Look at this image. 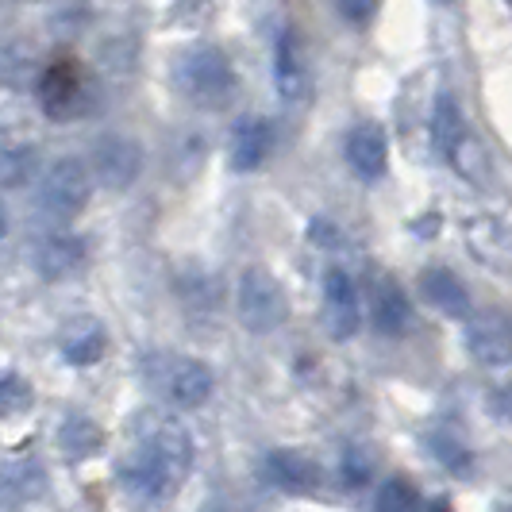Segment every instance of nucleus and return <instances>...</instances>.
<instances>
[{
  "mask_svg": "<svg viewBox=\"0 0 512 512\" xmlns=\"http://www.w3.org/2000/svg\"><path fill=\"white\" fill-rule=\"evenodd\" d=\"M193 470V436L174 412L143 409L131 420L128 443L116 459L120 489L139 509H162L181 493Z\"/></svg>",
  "mask_w": 512,
  "mask_h": 512,
  "instance_id": "f257e3e1",
  "label": "nucleus"
},
{
  "mask_svg": "<svg viewBox=\"0 0 512 512\" xmlns=\"http://www.w3.org/2000/svg\"><path fill=\"white\" fill-rule=\"evenodd\" d=\"M174 89L197 108H224L235 93V66L216 43H193L174 58Z\"/></svg>",
  "mask_w": 512,
  "mask_h": 512,
  "instance_id": "f03ea898",
  "label": "nucleus"
},
{
  "mask_svg": "<svg viewBox=\"0 0 512 512\" xmlns=\"http://www.w3.org/2000/svg\"><path fill=\"white\" fill-rule=\"evenodd\" d=\"M432 143L436 154L466 181L482 185L489 174V154L486 147L474 139V131L466 128V116H462L459 101L451 93H439L436 112H432Z\"/></svg>",
  "mask_w": 512,
  "mask_h": 512,
  "instance_id": "7ed1b4c3",
  "label": "nucleus"
},
{
  "mask_svg": "<svg viewBox=\"0 0 512 512\" xmlns=\"http://www.w3.org/2000/svg\"><path fill=\"white\" fill-rule=\"evenodd\" d=\"M143 374L174 409H201L212 393V370L189 355H147Z\"/></svg>",
  "mask_w": 512,
  "mask_h": 512,
  "instance_id": "20e7f679",
  "label": "nucleus"
},
{
  "mask_svg": "<svg viewBox=\"0 0 512 512\" xmlns=\"http://www.w3.org/2000/svg\"><path fill=\"white\" fill-rule=\"evenodd\" d=\"M235 308H239V324L255 335L278 332L289 316L282 282L266 270V266H247L235 285Z\"/></svg>",
  "mask_w": 512,
  "mask_h": 512,
  "instance_id": "39448f33",
  "label": "nucleus"
},
{
  "mask_svg": "<svg viewBox=\"0 0 512 512\" xmlns=\"http://www.w3.org/2000/svg\"><path fill=\"white\" fill-rule=\"evenodd\" d=\"M89 193H93L89 162L58 158V162L47 166V174L39 181V212L47 220H54V224H66V220H74L77 212L89 205Z\"/></svg>",
  "mask_w": 512,
  "mask_h": 512,
  "instance_id": "423d86ee",
  "label": "nucleus"
},
{
  "mask_svg": "<svg viewBox=\"0 0 512 512\" xmlns=\"http://www.w3.org/2000/svg\"><path fill=\"white\" fill-rule=\"evenodd\" d=\"M35 93H39V104H43V112L51 120H77V116H85L93 108V101H97V89H93L89 74L81 66H74V62H54V66H47L39 74Z\"/></svg>",
  "mask_w": 512,
  "mask_h": 512,
  "instance_id": "0eeeda50",
  "label": "nucleus"
},
{
  "mask_svg": "<svg viewBox=\"0 0 512 512\" xmlns=\"http://www.w3.org/2000/svg\"><path fill=\"white\" fill-rule=\"evenodd\" d=\"M143 170V147L131 135H101L89 154V174L101 181L104 189H128Z\"/></svg>",
  "mask_w": 512,
  "mask_h": 512,
  "instance_id": "6e6552de",
  "label": "nucleus"
},
{
  "mask_svg": "<svg viewBox=\"0 0 512 512\" xmlns=\"http://www.w3.org/2000/svg\"><path fill=\"white\" fill-rule=\"evenodd\" d=\"M324 320H328L332 339H339V343L351 339L362 324L359 285L343 266H328V274H324Z\"/></svg>",
  "mask_w": 512,
  "mask_h": 512,
  "instance_id": "1a4fd4ad",
  "label": "nucleus"
},
{
  "mask_svg": "<svg viewBox=\"0 0 512 512\" xmlns=\"http://www.w3.org/2000/svg\"><path fill=\"white\" fill-rule=\"evenodd\" d=\"M466 351L482 366H509L512 362V320L501 312H478L466 320Z\"/></svg>",
  "mask_w": 512,
  "mask_h": 512,
  "instance_id": "9d476101",
  "label": "nucleus"
},
{
  "mask_svg": "<svg viewBox=\"0 0 512 512\" xmlns=\"http://www.w3.org/2000/svg\"><path fill=\"white\" fill-rule=\"evenodd\" d=\"M266 478L274 489H285V493H316L320 482H324V470L320 462L312 459L308 451H293V447H278L266 455Z\"/></svg>",
  "mask_w": 512,
  "mask_h": 512,
  "instance_id": "9b49d317",
  "label": "nucleus"
},
{
  "mask_svg": "<svg viewBox=\"0 0 512 512\" xmlns=\"http://www.w3.org/2000/svg\"><path fill=\"white\" fill-rule=\"evenodd\" d=\"M466 247L478 262H486L489 270H501V274H512V228L493 220V216H470L466 220Z\"/></svg>",
  "mask_w": 512,
  "mask_h": 512,
  "instance_id": "f8f14e48",
  "label": "nucleus"
},
{
  "mask_svg": "<svg viewBox=\"0 0 512 512\" xmlns=\"http://www.w3.org/2000/svg\"><path fill=\"white\" fill-rule=\"evenodd\" d=\"M343 154H347V166H351L355 178L378 181L385 174V166H389V139H385V131L378 124H359L347 135Z\"/></svg>",
  "mask_w": 512,
  "mask_h": 512,
  "instance_id": "ddd939ff",
  "label": "nucleus"
},
{
  "mask_svg": "<svg viewBox=\"0 0 512 512\" xmlns=\"http://www.w3.org/2000/svg\"><path fill=\"white\" fill-rule=\"evenodd\" d=\"M81 266H85V243L77 235L51 231V235H43L35 243V270H39V278L62 282V278H74Z\"/></svg>",
  "mask_w": 512,
  "mask_h": 512,
  "instance_id": "4468645a",
  "label": "nucleus"
},
{
  "mask_svg": "<svg viewBox=\"0 0 512 512\" xmlns=\"http://www.w3.org/2000/svg\"><path fill=\"white\" fill-rule=\"evenodd\" d=\"M370 316H374V328L382 335L409 332L412 305L409 297H405V289L393 278H374V285H370Z\"/></svg>",
  "mask_w": 512,
  "mask_h": 512,
  "instance_id": "2eb2a0df",
  "label": "nucleus"
},
{
  "mask_svg": "<svg viewBox=\"0 0 512 512\" xmlns=\"http://www.w3.org/2000/svg\"><path fill=\"white\" fill-rule=\"evenodd\" d=\"M420 293L432 308H439L451 320H470V293L459 282V274H451L447 266H428L420 274Z\"/></svg>",
  "mask_w": 512,
  "mask_h": 512,
  "instance_id": "dca6fc26",
  "label": "nucleus"
},
{
  "mask_svg": "<svg viewBox=\"0 0 512 512\" xmlns=\"http://www.w3.org/2000/svg\"><path fill=\"white\" fill-rule=\"evenodd\" d=\"M58 347H62V359L70 362V366H97L104 359V351H108V332H104L101 320L77 316V320L66 324Z\"/></svg>",
  "mask_w": 512,
  "mask_h": 512,
  "instance_id": "f3484780",
  "label": "nucleus"
},
{
  "mask_svg": "<svg viewBox=\"0 0 512 512\" xmlns=\"http://www.w3.org/2000/svg\"><path fill=\"white\" fill-rule=\"evenodd\" d=\"M270 139H274V131L262 116H243L231 131V170H239V174L258 170L270 154Z\"/></svg>",
  "mask_w": 512,
  "mask_h": 512,
  "instance_id": "a211bd4d",
  "label": "nucleus"
},
{
  "mask_svg": "<svg viewBox=\"0 0 512 512\" xmlns=\"http://www.w3.org/2000/svg\"><path fill=\"white\" fill-rule=\"evenodd\" d=\"M274 85L285 101H297L305 93V66H301V51H297V35L285 24L274 31Z\"/></svg>",
  "mask_w": 512,
  "mask_h": 512,
  "instance_id": "6ab92c4d",
  "label": "nucleus"
},
{
  "mask_svg": "<svg viewBox=\"0 0 512 512\" xmlns=\"http://www.w3.org/2000/svg\"><path fill=\"white\" fill-rule=\"evenodd\" d=\"M424 443H428L432 459H436L443 470H451V474H470V470H474V451L466 447V439H462L455 428H447V424L428 428V432H424Z\"/></svg>",
  "mask_w": 512,
  "mask_h": 512,
  "instance_id": "aec40b11",
  "label": "nucleus"
},
{
  "mask_svg": "<svg viewBox=\"0 0 512 512\" xmlns=\"http://www.w3.org/2000/svg\"><path fill=\"white\" fill-rule=\"evenodd\" d=\"M43 493V470L35 462H20L0 474V509H20Z\"/></svg>",
  "mask_w": 512,
  "mask_h": 512,
  "instance_id": "412c9836",
  "label": "nucleus"
},
{
  "mask_svg": "<svg viewBox=\"0 0 512 512\" xmlns=\"http://www.w3.org/2000/svg\"><path fill=\"white\" fill-rule=\"evenodd\" d=\"M58 447L66 459H89L104 447V432L89 420V416H66L58 428Z\"/></svg>",
  "mask_w": 512,
  "mask_h": 512,
  "instance_id": "4be33fe9",
  "label": "nucleus"
},
{
  "mask_svg": "<svg viewBox=\"0 0 512 512\" xmlns=\"http://www.w3.org/2000/svg\"><path fill=\"white\" fill-rule=\"evenodd\" d=\"M374 512H420V493L405 474H389L374 493Z\"/></svg>",
  "mask_w": 512,
  "mask_h": 512,
  "instance_id": "5701e85b",
  "label": "nucleus"
},
{
  "mask_svg": "<svg viewBox=\"0 0 512 512\" xmlns=\"http://www.w3.org/2000/svg\"><path fill=\"white\" fill-rule=\"evenodd\" d=\"M35 174V151L31 147H0V189H20Z\"/></svg>",
  "mask_w": 512,
  "mask_h": 512,
  "instance_id": "b1692460",
  "label": "nucleus"
},
{
  "mask_svg": "<svg viewBox=\"0 0 512 512\" xmlns=\"http://www.w3.org/2000/svg\"><path fill=\"white\" fill-rule=\"evenodd\" d=\"M339 478L347 489H359L374 478V455L366 447H347L343 459H339Z\"/></svg>",
  "mask_w": 512,
  "mask_h": 512,
  "instance_id": "393cba45",
  "label": "nucleus"
},
{
  "mask_svg": "<svg viewBox=\"0 0 512 512\" xmlns=\"http://www.w3.org/2000/svg\"><path fill=\"white\" fill-rule=\"evenodd\" d=\"M27 409H31V385L24 378H16V374L0 378V420H12V416H20Z\"/></svg>",
  "mask_w": 512,
  "mask_h": 512,
  "instance_id": "a878e982",
  "label": "nucleus"
},
{
  "mask_svg": "<svg viewBox=\"0 0 512 512\" xmlns=\"http://www.w3.org/2000/svg\"><path fill=\"white\" fill-rule=\"evenodd\" d=\"M382 8V0H335V12L347 20V24H370L374 12Z\"/></svg>",
  "mask_w": 512,
  "mask_h": 512,
  "instance_id": "bb28decb",
  "label": "nucleus"
},
{
  "mask_svg": "<svg viewBox=\"0 0 512 512\" xmlns=\"http://www.w3.org/2000/svg\"><path fill=\"white\" fill-rule=\"evenodd\" d=\"M489 409H493V416H497V420L512 424V382L509 385H497V389H493V397H489Z\"/></svg>",
  "mask_w": 512,
  "mask_h": 512,
  "instance_id": "cd10ccee",
  "label": "nucleus"
},
{
  "mask_svg": "<svg viewBox=\"0 0 512 512\" xmlns=\"http://www.w3.org/2000/svg\"><path fill=\"white\" fill-rule=\"evenodd\" d=\"M424 512H451V505H447V501L439 497V501H432V505H428V509H424Z\"/></svg>",
  "mask_w": 512,
  "mask_h": 512,
  "instance_id": "c85d7f7f",
  "label": "nucleus"
},
{
  "mask_svg": "<svg viewBox=\"0 0 512 512\" xmlns=\"http://www.w3.org/2000/svg\"><path fill=\"white\" fill-rule=\"evenodd\" d=\"M201 512H224V509H220L216 501H208V505H201Z\"/></svg>",
  "mask_w": 512,
  "mask_h": 512,
  "instance_id": "c756f323",
  "label": "nucleus"
},
{
  "mask_svg": "<svg viewBox=\"0 0 512 512\" xmlns=\"http://www.w3.org/2000/svg\"><path fill=\"white\" fill-rule=\"evenodd\" d=\"M4 228H8V220H4V205H0V235H4Z\"/></svg>",
  "mask_w": 512,
  "mask_h": 512,
  "instance_id": "7c9ffc66",
  "label": "nucleus"
},
{
  "mask_svg": "<svg viewBox=\"0 0 512 512\" xmlns=\"http://www.w3.org/2000/svg\"><path fill=\"white\" fill-rule=\"evenodd\" d=\"M432 4H451V0H432Z\"/></svg>",
  "mask_w": 512,
  "mask_h": 512,
  "instance_id": "2f4dec72",
  "label": "nucleus"
}]
</instances>
